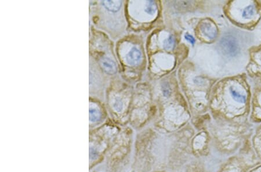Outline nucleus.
<instances>
[{"label": "nucleus", "instance_id": "ddd939ff", "mask_svg": "<svg viewBox=\"0 0 261 172\" xmlns=\"http://www.w3.org/2000/svg\"><path fill=\"white\" fill-rule=\"evenodd\" d=\"M163 93L164 96H169V94H170L169 89H168V84H167V85L164 84L163 88Z\"/></svg>", "mask_w": 261, "mask_h": 172}, {"label": "nucleus", "instance_id": "f257e3e1", "mask_svg": "<svg viewBox=\"0 0 261 172\" xmlns=\"http://www.w3.org/2000/svg\"><path fill=\"white\" fill-rule=\"evenodd\" d=\"M220 47L223 54L230 56H234L239 52V45L236 38L231 35H226L220 41Z\"/></svg>", "mask_w": 261, "mask_h": 172}, {"label": "nucleus", "instance_id": "20e7f679", "mask_svg": "<svg viewBox=\"0 0 261 172\" xmlns=\"http://www.w3.org/2000/svg\"><path fill=\"white\" fill-rule=\"evenodd\" d=\"M100 65L104 71L110 75L116 73L117 67L114 62L108 58H104L100 60Z\"/></svg>", "mask_w": 261, "mask_h": 172}, {"label": "nucleus", "instance_id": "423d86ee", "mask_svg": "<svg viewBox=\"0 0 261 172\" xmlns=\"http://www.w3.org/2000/svg\"><path fill=\"white\" fill-rule=\"evenodd\" d=\"M230 92L235 101L240 103H244L246 102L247 98L246 96L241 93L237 91L236 89H235L233 87L231 86L230 88Z\"/></svg>", "mask_w": 261, "mask_h": 172}, {"label": "nucleus", "instance_id": "6e6552de", "mask_svg": "<svg viewBox=\"0 0 261 172\" xmlns=\"http://www.w3.org/2000/svg\"><path fill=\"white\" fill-rule=\"evenodd\" d=\"M175 44V39L173 36H169L168 38H167L163 43L164 48L167 50H170L174 48Z\"/></svg>", "mask_w": 261, "mask_h": 172}, {"label": "nucleus", "instance_id": "f03ea898", "mask_svg": "<svg viewBox=\"0 0 261 172\" xmlns=\"http://www.w3.org/2000/svg\"><path fill=\"white\" fill-rule=\"evenodd\" d=\"M200 30L202 34L210 39H214L217 36V27L209 21H204L201 22Z\"/></svg>", "mask_w": 261, "mask_h": 172}, {"label": "nucleus", "instance_id": "7ed1b4c3", "mask_svg": "<svg viewBox=\"0 0 261 172\" xmlns=\"http://www.w3.org/2000/svg\"><path fill=\"white\" fill-rule=\"evenodd\" d=\"M141 52L136 47H133L131 49L126 58L127 63L131 65H138L141 62Z\"/></svg>", "mask_w": 261, "mask_h": 172}, {"label": "nucleus", "instance_id": "9d476101", "mask_svg": "<svg viewBox=\"0 0 261 172\" xmlns=\"http://www.w3.org/2000/svg\"><path fill=\"white\" fill-rule=\"evenodd\" d=\"M100 117V113L98 109L95 108H90L89 109V118L93 122L98 121Z\"/></svg>", "mask_w": 261, "mask_h": 172}, {"label": "nucleus", "instance_id": "0eeeda50", "mask_svg": "<svg viewBox=\"0 0 261 172\" xmlns=\"http://www.w3.org/2000/svg\"><path fill=\"white\" fill-rule=\"evenodd\" d=\"M157 11V6L154 1H148L145 8L146 12L149 15H154Z\"/></svg>", "mask_w": 261, "mask_h": 172}, {"label": "nucleus", "instance_id": "9b49d317", "mask_svg": "<svg viewBox=\"0 0 261 172\" xmlns=\"http://www.w3.org/2000/svg\"><path fill=\"white\" fill-rule=\"evenodd\" d=\"M185 39L187 41H189L191 44H192V45H194L195 43V42H196V40H195V38L193 37L192 36H191L189 34H188V33H186V34H185Z\"/></svg>", "mask_w": 261, "mask_h": 172}, {"label": "nucleus", "instance_id": "39448f33", "mask_svg": "<svg viewBox=\"0 0 261 172\" xmlns=\"http://www.w3.org/2000/svg\"><path fill=\"white\" fill-rule=\"evenodd\" d=\"M103 3L108 10L113 12L119 11L122 4L121 1H104Z\"/></svg>", "mask_w": 261, "mask_h": 172}, {"label": "nucleus", "instance_id": "1a4fd4ad", "mask_svg": "<svg viewBox=\"0 0 261 172\" xmlns=\"http://www.w3.org/2000/svg\"><path fill=\"white\" fill-rule=\"evenodd\" d=\"M255 14V7L253 6H247L243 11L242 16L244 19H251Z\"/></svg>", "mask_w": 261, "mask_h": 172}, {"label": "nucleus", "instance_id": "f8f14e48", "mask_svg": "<svg viewBox=\"0 0 261 172\" xmlns=\"http://www.w3.org/2000/svg\"><path fill=\"white\" fill-rule=\"evenodd\" d=\"M114 108L117 111H120L122 108V103L119 100H116L115 102L114 103Z\"/></svg>", "mask_w": 261, "mask_h": 172}]
</instances>
